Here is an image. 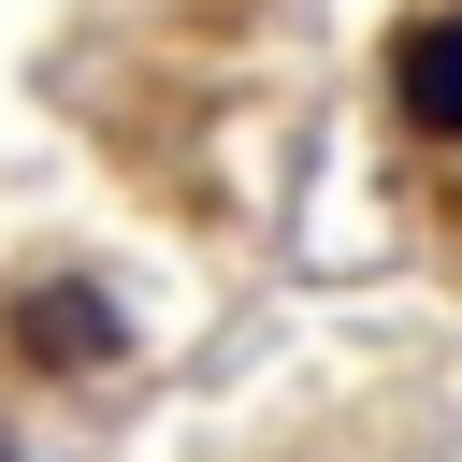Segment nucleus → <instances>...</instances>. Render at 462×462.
<instances>
[{"label":"nucleus","mask_w":462,"mask_h":462,"mask_svg":"<svg viewBox=\"0 0 462 462\" xmlns=\"http://www.w3.org/2000/svg\"><path fill=\"white\" fill-rule=\"evenodd\" d=\"M0 346H14L29 375H116V361H130V303H116L101 274H29V289L0 303Z\"/></svg>","instance_id":"nucleus-1"},{"label":"nucleus","mask_w":462,"mask_h":462,"mask_svg":"<svg viewBox=\"0 0 462 462\" xmlns=\"http://www.w3.org/2000/svg\"><path fill=\"white\" fill-rule=\"evenodd\" d=\"M390 116L419 144H462V0H433L404 43H390Z\"/></svg>","instance_id":"nucleus-2"}]
</instances>
